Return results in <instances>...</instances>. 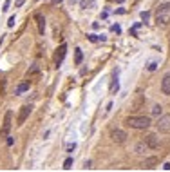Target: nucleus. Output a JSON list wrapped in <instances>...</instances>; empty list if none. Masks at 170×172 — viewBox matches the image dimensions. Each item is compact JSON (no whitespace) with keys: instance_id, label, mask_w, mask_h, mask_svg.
<instances>
[{"instance_id":"f257e3e1","label":"nucleus","mask_w":170,"mask_h":172,"mask_svg":"<svg viewBox=\"0 0 170 172\" xmlns=\"http://www.w3.org/2000/svg\"><path fill=\"white\" fill-rule=\"evenodd\" d=\"M125 123L132 129H149L152 122H150L149 116H129L125 120Z\"/></svg>"},{"instance_id":"f03ea898","label":"nucleus","mask_w":170,"mask_h":172,"mask_svg":"<svg viewBox=\"0 0 170 172\" xmlns=\"http://www.w3.org/2000/svg\"><path fill=\"white\" fill-rule=\"evenodd\" d=\"M170 22V4H161L156 13V24L158 25H167Z\"/></svg>"},{"instance_id":"7ed1b4c3","label":"nucleus","mask_w":170,"mask_h":172,"mask_svg":"<svg viewBox=\"0 0 170 172\" xmlns=\"http://www.w3.org/2000/svg\"><path fill=\"white\" fill-rule=\"evenodd\" d=\"M11 120H13V112L7 111L5 116H4V125H2V129H0V138H7V134H9V131H11V125H13Z\"/></svg>"},{"instance_id":"20e7f679","label":"nucleus","mask_w":170,"mask_h":172,"mask_svg":"<svg viewBox=\"0 0 170 172\" xmlns=\"http://www.w3.org/2000/svg\"><path fill=\"white\" fill-rule=\"evenodd\" d=\"M156 127H158V131H159V132H165V134H168V132H170V116H168V114L161 116V118L158 120Z\"/></svg>"},{"instance_id":"39448f33","label":"nucleus","mask_w":170,"mask_h":172,"mask_svg":"<svg viewBox=\"0 0 170 172\" xmlns=\"http://www.w3.org/2000/svg\"><path fill=\"white\" fill-rule=\"evenodd\" d=\"M31 111H33V105H24V107H22V111H20V114H18L16 125H24V123H25V120H27V116L31 114Z\"/></svg>"},{"instance_id":"423d86ee","label":"nucleus","mask_w":170,"mask_h":172,"mask_svg":"<svg viewBox=\"0 0 170 172\" xmlns=\"http://www.w3.org/2000/svg\"><path fill=\"white\" fill-rule=\"evenodd\" d=\"M65 53H67V45H65V44H62V45L56 49V54H54V62H56V65H60V63L63 62Z\"/></svg>"},{"instance_id":"0eeeda50","label":"nucleus","mask_w":170,"mask_h":172,"mask_svg":"<svg viewBox=\"0 0 170 172\" xmlns=\"http://www.w3.org/2000/svg\"><path fill=\"white\" fill-rule=\"evenodd\" d=\"M111 138H112V141H114V143H125V140H127V134H125L123 131L116 129V131H112Z\"/></svg>"},{"instance_id":"6e6552de","label":"nucleus","mask_w":170,"mask_h":172,"mask_svg":"<svg viewBox=\"0 0 170 172\" xmlns=\"http://www.w3.org/2000/svg\"><path fill=\"white\" fill-rule=\"evenodd\" d=\"M143 141L149 145V149H159V140H158V136H156V134H149Z\"/></svg>"},{"instance_id":"1a4fd4ad","label":"nucleus","mask_w":170,"mask_h":172,"mask_svg":"<svg viewBox=\"0 0 170 172\" xmlns=\"http://www.w3.org/2000/svg\"><path fill=\"white\" fill-rule=\"evenodd\" d=\"M161 92L163 94H170V73L165 74L163 80H161Z\"/></svg>"},{"instance_id":"9d476101","label":"nucleus","mask_w":170,"mask_h":172,"mask_svg":"<svg viewBox=\"0 0 170 172\" xmlns=\"http://www.w3.org/2000/svg\"><path fill=\"white\" fill-rule=\"evenodd\" d=\"M134 151H136V154H145V152L149 151V145H147L145 141H140V143L136 145V149H134Z\"/></svg>"},{"instance_id":"9b49d317","label":"nucleus","mask_w":170,"mask_h":172,"mask_svg":"<svg viewBox=\"0 0 170 172\" xmlns=\"http://www.w3.org/2000/svg\"><path fill=\"white\" fill-rule=\"evenodd\" d=\"M154 165H158V158H147L143 161V167L145 169H154Z\"/></svg>"},{"instance_id":"f8f14e48","label":"nucleus","mask_w":170,"mask_h":172,"mask_svg":"<svg viewBox=\"0 0 170 172\" xmlns=\"http://www.w3.org/2000/svg\"><path fill=\"white\" fill-rule=\"evenodd\" d=\"M36 20H38V31L40 34H43V29H45V18L42 15H36Z\"/></svg>"},{"instance_id":"ddd939ff","label":"nucleus","mask_w":170,"mask_h":172,"mask_svg":"<svg viewBox=\"0 0 170 172\" xmlns=\"http://www.w3.org/2000/svg\"><path fill=\"white\" fill-rule=\"evenodd\" d=\"M82 60H83V53H82V49H76V51H74V63L80 65Z\"/></svg>"},{"instance_id":"4468645a","label":"nucleus","mask_w":170,"mask_h":172,"mask_svg":"<svg viewBox=\"0 0 170 172\" xmlns=\"http://www.w3.org/2000/svg\"><path fill=\"white\" fill-rule=\"evenodd\" d=\"M27 89H29V83H22V85H18V87H16L14 94H22V92H25Z\"/></svg>"},{"instance_id":"2eb2a0df","label":"nucleus","mask_w":170,"mask_h":172,"mask_svg":"<svg viewBox=\"0 0 170 172\" xmlns=\"http://www.w3.org/2000/svg\"><path fill=\"white\" fill-rule=\"evenodd\" d=\"M152 114H154V116H161V114H163V107H161V105H154V107H152Z\"/></svg>"},{"instance_id":"dca6fc26","label":"nucleus","mask_w":170,"mask_h":172,"mask_svg":"<svg viewBox=\"0 0 170 172\" xmlns=\"http://www.w3.org/2000/svg\"><path fill=\"white\" fill-rule=\"evenodd\" d=\"M120 89V83H118V78L114 76V82H112V85H111V92H116Z\"/></svg>"},{"instance_id":"f3484780","label":"nucleus","mask_w":170,"mask_h":172,"mask_svg":"<svg viewBox=\"0 0 170 172\" xmlns=\"http://www.w3.org/2000/svg\"><path fill=\"white\" fill-rule=\"evenodd\" d=\"M94 5V0H82V7L87 9V7H92Z\"/></svg>"},{"instance_id":"a211bd4d","label":"nucleus","mask_w":170,"mask_h":172,"mask_svg":"<svg viewBox=\"0 0 170 172\" xmlns=\"http://www.w3.org/2000/svg\"><path fill=\"white\" fill-rule=\"evenodd\" d=\"M71 167H72V158H67V160L63 161V169H65V170H69Z\"/></svg>"},{"instance_id":"6ab92c4d","label":"nucleus","mask_w":170,"mask_h":172,"mask_svg":"<svg viewBox=\"0 0 170 172\" xmlns=\"http://www.w3.org/2000/svg\"><path fill=\"white\" fill-rule=\"evenodd\" d=\"M34 73H38V65H33V67H31V69L27 71V78H29L31 74H34Z\"/></svg>"},{"instance_id":"aec40b11","label":"nucleus","mask_w":170,"mask_h":172,"mask_svg":"<svg viewBox=\"0 0 170 172\" xmlns=\"http://www.w3.org/2000/svg\"><path fill=\"white\" fill-rule=\"evenodd\" d=\"M141 18H143L145 22H147V20L150 18V13H149V11H143V13H141Z\"/></svg>"},{"instance_id":"412c9836","label":"nucleus","mask_w":170,"mask_h":172,"mask_svg":"<svg viewBox=\"0 0 170 172\" xmlns=\"http://www.w3.org/2000/svg\"><path fill=\"white\" fill-rule=\"evenodd\" d=\"M111 29H112V31H114V33H121V27H120V25H118V24H114V25H112V27H111Z\"/></svg>"},{"instance_id":"4be33fe9","label":"nucleus","mask_w":170,"mask_h":172,"mask_svg":"<svg viewBox=\"0 0 170 172\" xmlns=\"http://www.w3.org/2000/svg\"><path fill=\"white\" fill-rule=\"evenodd\" d=\"M156 65H158V63H156V62H150V63H149V67H147V69H149V71H154V69H156Z\"/></svg>"},{"instance_id":"5701e85b","label":"nucleus","mask_w":170,"mask_h":172,"mask_svg":"<svg viewBox=\"0 0 170 172\" xmlns=\"http://www.w3.org/2000/svg\"><path fill=\"white\" fill-rule=\"evenodd\" d=\"M9 5H11V0H5V4H4V7H2V9H4V11H7V9H9Z\"/></svg>"},{"instance_id":"b1692460","label":"nucleus","mask_w":170,"mask_h":172,"mask_svg":"<svg viewBox=\"0 0 170 172\" xmlns=\"http://www.w3.org/2000/svg\"><path fill=\"white\" fill-rule=\"evenodd\" d=\"M7 25H9V27H13V25H14V16H11V18H9V22H7Z\"/></svg>"},{"instance_id":"393cba45","label":"nucleus","mask_w":170,"mask_h":172,"mask_svg":"<svg viewBox=\"0 0 170 172\" xmlns=\"http://www.w3.org/2000/svg\"><path fill=\"white\" fill-rule=\"evenodd\" d=\"M24 2H25V0H16V4H14V5H16V7H20V5H22Z\"/></svg>"},{"instance_id":"a878e982","label":"nucleus","mask_w":170,"mask_h":172,"mask_svg":"<svg viewBox=\"0 0 170 172\" xmlns=\"http://www.w3.org/2000/svg\"><path fill=\"white\" fill-rule=\"evenodd\" d=\"M163 169H165V170H170V163H163Z\"/></svg>"},{"instance_id":"bb28decb","label":"nucleus","mask_w":170,"mask_h":172,"mask_svg":"<svg viewBox=\"0 0 170 172\" xmlns=\"http://www.w3.org/2000/svg\"><path fill=\"white\" fill-rule=\"evenodd\" d=\"M116 2H118V4H123V2H125V0H116Z\"/></svg>"}]
</instances>
